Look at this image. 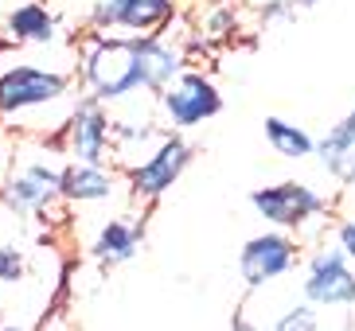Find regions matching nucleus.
<instances>
[{
	"mask_svg": "<svg viewBox=\"0 0 355 331\" xmlns=\"http://www.w3.org/2000/svg\"><path fill=\"white\" fill-rule=\"evenodd\" d=\"M55 195V187L40 184V179L32 176V172H24V176H16L8 187H4V203H8L16 215H28V211H40L47 207V199Z\"/></svg>",
	"mask_w": 355,
	"mask_h": 331,
	"instance_id": "obj_15",
	"label": "nucleus"
},
{
	"mask_svg": "<svg viewBox=\"0 0 355 331\" xmlns=\"http://www.w3.org/2000/svg\"><path fill=\"white\" fill-rule=\"evenodd\" d=\"M59 195L74 199V203H94V199L114 195V176H105L98 164H71L59 172Z\"/></svg>",
	"mask_w": 355,
	"mask_h": 331,
	"instance_id": "obj_10",
	"label": "nucleus"
},
{
	"mask_svg": "<svg viewBox=\"0 0 355 331\" xmlns=\"http://www.w3.org/2000/svg\"><path fill=\"white\" fill-rule=\"evenodd\" d=\"M340 249H344V258L355 261V222H344V226H340Z\"/></svg>",
	"mask_w": 355,
	"mask_h": 331,
	"instance_id": "obj_18",
	"label": "nucleus"
},
{
	"mask_svg": "<svg viewBox=\"0 0 355 331\" xmlns=\"http://www.w3.org/2000/svg\"><path fill=\"white\" fill-rule=\"evenodd\" d=\"M254 211L261 218H270L277 226H301L309 218H316L324 211V199L316 195L309 184H277V187H261L250 195Z\"/></svg>",
	"mask_w": 355,
	"mask_h": 331,
	"instance_id": "obj_4",
	"label": "nucleus"
},
{
	"mask_svg": "<svg viewBox=\"0 0 355 331\" xmlns=\"http://www.w3.org/2000/svg\"><path fill=\"white\" fill-rule=\"evenodd\" d=\"M230 331H266V328H258V323H250V320H234Z\"/></svg>",
	"mask_w": 355,
	"mask_h": 331,
	"instance_id": "obj_19",
	"label": "nucleus"
},
{
	"mask_svg": "<svg viewBox=\"0 0 355 331\" xmlns=\"http://www.w3.org/2000/svg\"><path fill=\"white\" fill-rule=\"evenodd\" d=\"M172 16V0H94L98 28L153 31Z\"/></svg>",
	"mask_w": 355,
	"mask_h": 331,
	"instance_id": "obj_7",
	"label": "nucleus"
},
{
	"mask_svg": "<svg viewBox=\"0 0 355 331\" xmlns=\"http://www.w3.org/2000/svg\"><path fill=\"white\" fill-rule=\"evenodd\" d=\"M313 152H320V164L328 176H336L340 184H355V133H347L344 125H336Z\"/></svg>",
	"mask_w": 355,
	"mask_h": 331,
	"instance_id": "obj_11",
	"label": "nucleus"
},
{
	"mask_svg": "<svg viewBox=\"0 0 355 331\" xmlns=\"http://www.w3.org/2000/svg\"><path fill=\"white\" fill-rule=\"evenodd\" d=\"M340 125H344L347 133H355V109H352V114H347V117H344V121H340Z\"/></svg>",
	"mask_w": 355,
	"mask_h": 331,
	"instance_id": "obj_20",
	"label": "nucleus"
},
{
	"mask_svg": "<svg viewBox=\"0 0 355 331\" xmlns=\"http://www.w3.org/2000/svg\"><path fill=\"white\" fill-rule=\"evenodd\" d=\"M304 296L313 304H352L355 301V269L347 265L344 249H328L313 261L309 280H304Z\"/></svg>",
	"mask_w": 355,
	"mask_h": 331,
	"instance_id": "obj_6",
	"label": "nucleus"
},
{
	"mask_svg": "<svg viewBox=\"0 0 355 331\" xmlns=\"http://www.w3.org/2000/svg\"><path fill=\"white\" fill-rule=\"evenodd\" d=\"M273 331H316V312L309 308V304H301V308H293L282 316V323Z\"/></svg>",
	"mask_w": 355,
	"mask_h": 331,
	"instance_id": "obj_17",
	"label": "nucleus"
},
{
	"mask_svg": "<svg viewBox=\"0 0 355 331\" xmlns=\"http://www.w3.org/2000/svg\"><path fill=\"white\" fill-rule=\"evenodd\" d=\"M180 74V55L160 39H98L86 51V82L98 102H114L133 90L164 93Z\"/></svg>",
	"mask_w": 355,
	"mask_h": 331,
	"instance_id": "obj_1",
	"label": "nucleus"
},
{
	"mask_svg": "<svg viewBox=\"0 0 355 331\" xmlns=\"http://www.w3.org/2000/svg\"><path fill=\"white\" fill-rule=\"evenodd\" d=\"M110 117L102 114V105L98 98L78 105V114H74V125H71V152L83 160V164H105V141H110Z\"/></svg>",
	"mask_w": 355,
	"mask_h": 331,
	"instance_id": "obj_9",
	"label": "nucleus"
},
{
	"mask_svg": "<svg viewBox=\"0 0 355 331\" xmlns=\"http://www.w3.org/2000/svg\"><path fill=\"white\" fill-rule=\"evenodd\" d=\"M293 261H297V246L285 234H261V238L246 242V249H242V258H239V273L250 289H258L266 280L289 273Z\"/></svg>",
	"mask_w": 355,
	"mask_h": 331,
	"instance_id": "obj_5",
	"label": "nucleus"
},
{
	"mask_svg": "<svg viewBox=\"0 0 355 331\" xmlns=\"http://www.w3.org/2000/svg\"><path fill=\"white\" fill-rule=\"evenodd\" d=\"M266 136H270V145L285 156V160H304V156H313V136L297 129V125L282 121V117H266Z\"/></svg>",
	"mask_w": 355,
	"mask_h": 331,
	"instance_id": "obj_14",
	"label": "nucleus"
},
{
	"mask_svg": "<svg viewBox=\"0 0 355 331\" xmlns=\"http://www.w3.org/2000/svg\"><path fill=\"white\" fill-rule=\"evenodd\" d=\"M8 31L12 39H28V43H51L55 39V20L51 12L43 8L40 0H28L8 16Z\"/></svg>",
	"mask_w": 355,
	"mask_h": 331,
	"instance_id": "obj_13",
	"label": "nucleus"
},
{
	"mask_svg": "<svg viewBox=\"0 0 355 331\" xmlns=\"http://www.w3.org/2000/svg\"><path fill=\"white\" fill-rule=\"evenodd\" d=\"M164 109L172 125L191 129V125H203L215 114H223V98L203 74H176V82L164 86Z\"/></svg>",
	"mask_w": 355,
	"mask_h": 331,
	"instance_id": "obj_2",
	"label": "nucleus"
},
{
	"mask_svg": "<svg viewBox=\"0 0 355 331\" xmlns=\"http://www.w3.org/2000/svg\"><path fill=\"white\" fill-rule=\"evenodd\" d=\"M0 280L4 285L24 280V253L16 246H0Z\"/></svg>",
	"mask_w": 355,
	"mask_h": 331,
	"instance_id": "obj_16",
	"label": "nucleus"
},
{
	"mask_svg": "<svg viewBox=\"0 0 355 331\" xmlns=\"http://www.w3.org/2000/svg\"><path fill=\"white\" fill-rule=\"evenodd\" d=\"M137 249H141L137 226H129V222H110V226H102V234L94 242V258L114 269V265H125Z\"/></svg>",
	"mask_w": 355,
	"mask_h": 331,
	"instance_id": "obj_12",
	"label": "nucleus"
},
{
	"mask_svg": "<svg viewBox=\"0 0 355 331\" xmlns=\"http://www.w3.org/2000/svg\"><path fill=\"white\" fill-rule=\"evenodd\" d=\"M316 0H293V8H313Z\"/></svg>",
	"mask_w": 355,
	"mask_h": 331,
	"instance_id": "obj_21",
	"label": "nucleus"
},
{
	"mask_svg": "<svg viewBox=\"0 0 355 331\" xmlns=\"http://www.w3.org/2000/svg\"><path fill=\"white\" fill-rule=\"evenodd\" d=\"M188 160H191V148L184 145V141H164L160 152L148 156L145 164L133 172V191L137 195H145V199L164 195L168 187L180 179V172L188 168Z\"/></svg>",
	"mask_w": 355,
	"mask_h": 331,
	"instance_id": "obj_8",
	"label": "nucleus"
},
{
	"mask_svg": "<svg viewBox=\"0 0 355 331\" xmlns=\"http://www.w3.org/2000/svg\"><path fill=\"white\" fill-rule=\"evenodd\" d=\"M67 93V78L40 66H12L0 74V114H20Z\"/></svg>",
	"mask_w": 355,
	"mask_h": 331,
	"instance_id": "obj_3",
	"label": "nucleus"
}]
</instances>
